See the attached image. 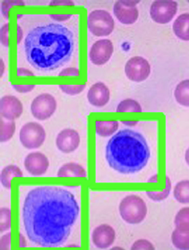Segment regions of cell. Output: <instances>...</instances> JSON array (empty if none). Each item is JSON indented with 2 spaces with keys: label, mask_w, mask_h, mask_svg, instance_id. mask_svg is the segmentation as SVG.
<instances>
[{
  "label": "cell",
  "mask_w": 189,
  "mask_h": 250,
  "mask_svg": "<svg viewBox=\"0 0 189 250\" xmlns=\"http://www.w3.org/2000/svg\"><path fill=\"white\" fill-rule=\"evenodd\" d=\"M113 45L109 39H102L94 42L89 52L91 62L97 65H104L111 59L113 52Z\"/></svg>",
  "instance_id": "obj_13"
},
{
  "label": "cell",
  "mask_w": 189,
  "mask_h": 250,
  "mask_svg": "<svg viewBox=\"0 0 189 250\" xmlns=\"http://www.w3.org/2000/svg\"><path fill=\"white\" fill-rule=\"evenodd\" d=\"M23 164L26 170L34 177L46 174L50 165L46 155L39 151L29 153L24 158Z\"/></svg>",
  "instance_id": "obj_11"
},
{
  "label": "cell",
  "mask_w": 189,
  "mask_h": 250,
  "mask_svg": "<svg viewBox=\"0 0 189 250\" xmlns=\"http://www.w3.org/2000/svg\"><path fill=\"white\" fill-rule=\"evenodd\" d=\"M88 27L94 36H108L114 30V20L108 11L104 10H94L88 16Z\"/></svg>",
  "instance_id": "obj_6"
},
{
  "label": "cell",
  "mask_w": 189,
  "mask_h": 250,
  "mask_svg": "<svg viewBox=\"0 0 189 250\" xmlns=\"http://www.w3.org/2000/svg\"><path fill=\"white\" fill-rule=\"evenodd\" d=\"M87 98L92 105L102 107L109 103L110 99V89L105 83L98 82L89 88Z\"/></svg>",
  "instance_id": "obj_16"
},
{
  "label": "cell",
  "mask_w": 189,
  "mask_h": 250,
  "mask_svg": "<svg viewBox=\"0 0 189 250\" xmlns=\"http://www.w3.org/2000/svg\"><path fill=\"white\" fill-rule=\"evenodd\" d=\"M50 6L56 5H75V3L72 1H52L49 3Z\"/></svg>",
  "instance_id": "obj_38"
},
{
  "label": "cell",
  "mask_w": 189,
  "mask_h": 250,
  "mask_svg": "<svg viewBox=\"0 0 189 250\" xmlns=\"http://www.w3.org/2000/svg\"><path fill=\"white\" fill-rule=\"evenodd\" d=\"M75 42L73 33L63 24L51 23L37 26L24 39L27 60L38 71L56 70L71 60Z\"/></svg>",
  "instance_id": "obj_2"
},
{
  "label": "cell",
  "mask_w": 189,
  "mask_h": 250,
  "mask_svg": "<svg viewBox=\"0 0 189 250\" xmlns=\"http://www.w3.org/2000/svg\"><path fill=\"white\" fill-rule=\"evenodd\" d=\"M119 128L117 121H97L95 122L96 133L102 137H109L116 133Z\"/></svg>",
  "instance_id": "obj_20"
},
{
  "label": "cell",
  "mask_w": 189,
  "mask_h": 250,
  "mask_svg": "<svg viewBox=\"0 0 189 250\" xmlns=\"http://www.w3.org/2000/svg\"><path fill=\"white\" fill-rule=\"evenodd\" d=\"M119 212L127 223L136 225L145 219L148 213L147 204L139 196L130 195L123 198L119 205Z\"/></svg>",
  "instance_id": "obj_4"
},
{
  "label": "cell",
  "mask_w": 189,
  "mask_h": 250,
  "mask_svg": "<svg viewBox=\"0 0 189 250\" xmlns=\"http://www.w3.org/2000/svg\"><path fill=\"white\" fill-rule=\"evenodd\" d=\"M80 75V71L79 69L76 67H68L64 68L61 70L59 73V76H79Z\"/></svg>",
  "instance_id": "obj_35"
},
{
  "label": "cell",
  "mask_w": 189,
  "mask_h": 250,
  "mask_svg": "<svg viewBox=\"0 0 189 250\" xmlns=\"http://www.w3.org/2000/svg\"><path fill=\"white\" fill-rule=\"evenodd\" d=\"M86 84L81 85H59V88L65 94L69 96H76L84 91Z\"/></svg>",
  "instance_id": "obj_29"
},
{
  "label": "cell",
  "mask_w": 189,
  "mask_h": 250,
  "mask_svg": "<svg viewBox=\"0 0 189 250\" xmlns=\"http://www.w3.org/2000/svg\"><path fill=\"white\" fill-rule=\"evenodd\" d=\"M11 210L10 208L3 207L0 210V231L1 233L9 231L11 229Z\"/></svg>",
  "instance_id": "obj_28"
},
{
  "label": "cell",
  "mask_w": 189,
  "mask_h": 250,
  "mask_svg": "<svg viewBox=\"0 0 189 250\" xmlns=\"http://www.w3.org/2000/svg\"><path fill=\"white\" fill-rule=\"evenodd\" d=\"M139 1H118L113 6V14L119 21L132 24L137 21L139 12L136 7Z\"/></svg>",
  "instance_id": "obj_12"
},
{
  "label": "cell",
  "mask_w": 189,
  "mask_h": 250,
  "mask_svg": "<svg viewBox=\"0 0 189 250\" xmlns=\"http://www.w3.org/2000/svg\"><path fill=\"white\" fill-rule=\"evenodd\" d=\"M185 159H186V161L189 166V147L187 150L186 154H185Z\"/></svg>",
  "instance_id": "obj_43"
},
{
  "label": "cell",
  "mask_w": 189,
  "mask_h": 250,
  "mask_svg": "<svg viewBox=\"0 0 189 250\" xmlns=\"http://www.w3.org/2000/svg\"><path fill=\"white\" fill-rule=\"evenodd\" d=\"M131 250H155L153 244L149 240L139 239L135 241L131 248Z\"/></svg>",
  "instance_id": "obj_31"
},
{
  "label": "cell",
  "mask_w": 189,
  "mask_h": 250,
  "mask_svg": "<svg viewBox=\"0 0 189 250\" xmlns=\"http://www.w3.org/2000/svg\"><path fill=\"white\" fill-rule=\"evenodd\" d=\"M23 177V171L16 165H10L3 167L0 175L1 185L6 189H10L11 180L14 177Z\"/></svg>",
  "instance_id": "obj_19"
},
{
  "label": "cell",
  "mask_w": 189,
  "mask_h": 250,
  "mask_svg": "<svg viewBox=\"0 0 189 250\" xmlns=\"http://www.w3.org/2000/svg\"><path fill=\"white\" fill-rule=\"evenodd\" d=\"M105 157L110 167L122 174L138 173L151 157V150L142 134L130 129L118 131L106 146Z\"/></svg>",
  "instance_id": "obj_3"
},
{
  "label": "cell",
  "mask_w": 189,
  "mask_h": 250,
  "mask_svg": "<svg viewBox=\"0 0 189 250\" xmlns=\"http://www.w3.org/2000/svg\"><path fill=\"white\" fill-rule=\"evenodd\" d=\"M46 130L38 122H28L19 130V141L24 147L29 150L39 148L46 141Z\"/></svg>",
  "instance_id": "obj_5"
},
{
  "label": "cell",
  "mask_w": 189,
  "mask_h": 250,
  "mask_svg": "<svg viewBox=\"0 0 189 250\" xmlns=\"http://www.w3.org/2000/svg\"><path fill=\"white\" fill-rule=\"evenodd\" d=\"M174 97L179 104L189 106V80L182 81L176 85Z\"/></svg>",
  "instance_id": "obj_21"
},
{
  "label": "cell",
  "mask_w": 189,
  "mask_h": 250,
  "mask_svg": "<svg viewBox=\"0 0 189 250\" xmlns=\"http://www.w3.org/2000/svg\"><path fill=\"white\" fill-rule=\"evenodd\" d=\"M92 239L94 245L98 249H108L116 239V231L110 225L101 224L94 229Z\"/></svg>",
  "instance_id": "obj_15"
},
{
  "label": "cell",
  "mask_w": 189,
  "mask_h": 250,
  "mask_svg": "<svg viewBox=\"0 0 189 250\" xmlns=\"http://www.w3.org/2000/svg\"><path fill=\"white\" fill-rule=\"evenodd\" d=\"M122 124L129 126H134L138 124V121H122Z\"/></svg>",
  "instance_id": "obj_39"
},
{
  "label": "cell",
  "mask_w": 189,
  "mask_h": 250,
  "mask_svg": "<svg viewBox=\"0 0 189 250\" xmlns=\"http://www.w3.org/2000/svg\"><path fill=\"white\" fill-rule=\"evenodd\" d=\"M57 102L52 94L45 93L39 94L32 101L31 112L36 120L44 121L50 118L56 111Z\"/></svg>",
  "instance_id": "obj_7"
},
{
  "label": "cell",
  "mask_w": 189,
  "mask_h": 250,
  "mask_svg": "<svg viewBox=\"0 0 189 250\" xmlns=\"http://www.w3.org/2000/svg\"><path fill=\"white\" fill-rule=\"evenodd\" d=\"M142 106L136 101L132 99H126L122 101L117 105V113H141Z\"/></svg>",
  "instance_id": "obj_26"
},
{
  "label": "cell",
  "mask_w": 189,
  "mask_h": 250,
  "mask_svg": "<svg viewBox=\"0 0 189 250\" xmlns=\"http://www.w3.org/2000/svg\"><path fill=\"white\" fill-rule=\"evenodd\" d=\"M18 43L19 44L20 42V41L23 38V32L22 30L19 25H18Z\"/></svg>",
  "instance_id": "obj_41"
},
{
  "label": "cell",
  "mask_w": 189,
  "mask_h": 250,
  "mask_svg": "<svg viewBox=\"0 0 189 250\" xmlns=\"http://www.w3.org/2000/svg\"><path fill=\"white\" fill-rule=\"evenodd\" d=\"M171 239L174 247L179 250H189V231L175 229L172 232Z\"/></svg>",
  "instance_id": "obj_24"
},
{
  "label": "cell",
  "mask_w": 189,
  "mask_h": 250,
  "mask_svg": "<svg viewBox=\"0 0 189 250\" xmlns=\"http://www.w3.org/2000/svg\"><path fill=\"white\" fill-rule=\"evenodd\" d=\"M80 208L75 195L66 188L40 186L29 191L22 208L27 236L43 248L63 245L71 235Z\"/></svg>",
  "instance_id": "obj_1"
},
{
  "label": "cell",
  "mask_w": 189,
  "mask_h": 250,
  "mask_svg": "<svg viewBox=\"0 0 189 250\" xmlns=\"http://www.w3.org/2000/svg\"><path fill=\"white\" fill-rule=\"evenodd\" d=\"M174 224L179 230L189 231V207L180 209L175 217Z\"/></svg>",
  "instance_id": "obj_25"
},
{
  "label": "cell",
  "mask_w": 189,
  "mask_h": 250,
  "mask_svg": "<svg viewBox=\"0 0 189 250\" xmlns=\"http://www.w3.org/2000/svg\"><path fill=\"white\" fill-rule=\"evenodd\" d=\"M9 24L6 23L1 28V42L4 46L8 47L9 46V39L8 36V33H9Z\"/></svg>",
  "instance_id": "obj_32"
},
{
  "label": "cell",
  "mask_w": 189,
  "mask_h": 250,
  "mask_svg": "<svg viewBox=\"0 0 189 250\" xmlns=\"http://www.w3.org/2000/svg\"><path fill=\"white\" fill-rule=\"evenodd\" d=\"M16 91L20 93L30 92L36 87V85H12Z\"/></svg>",
  "instance_id": "obj_34"
},
{
  "label": "cell",
  "mask_w": 189,
  "mask_h": 250,
  "mask_svg": "<svg viewBox=\"0 0 189 250\" xmlns=\"http://www.w3.org/2000/svg\"><path fill=\"white\" fill-rule=\"evenodd\" d=\"M81 142L80 134L72 128H65L57 134L56 139L57 149L61 153L70 154L79 147Z\"/></svg>",
  "instance_id": "obj_10"
},
{
  "label": "cell",
  "mask_w": 189,
  "mask_h": 250,
  "mask_svg": "<svg viewBox=\"0 0 189 250\" xmlns=\"http://www.w3.org/2000/svg\"><path fill=\"white\" fill-rule=\"evenodd\" d=\"M19 247L20 248H24L27 246V243L25 239V237L20 233L19 235Z\"/></svg>",
  "instance_id": "obj_40"
},
{
  "label": "cell",
  "mask_w": 189,
  "mask_h": 250,
  "mask_svg": "<svg viewBox=\"0 0 189 250\" xmlns=\"http://www.w3.org/2000/svg\"><path fill=\"white\" fill-rule=\"evenodd\" d=\"M11 232H7L1 237L0 249L10 250L11 249Z\"/></svg>",
  "instance_id": "obj_33"
},
{
  "label": "cell",
  "mask_w": 189,
  "mask_h": 250,
  "mask_svg": "<svg viewBox=\"0 0 189 250\" xmlns=\"http://www.w3.org/2000/svg\"><path fill=\"white\" fill-rule=\"evenodd\" d=\"M174 197L181 204H189V180H184L176 184L173 191Z\"/></svg>",
  "instance_id": "obj_22"
},
{
  "label": "cell",
  "mask_w": 189,
  "mask_h": 250,
  "mask_svg": "<svg viewBox=\"0 0 189 250\" xmlns=\"http://www.w3.org/2000/svg\"><path fill=\"white\" fill-rule=\"evenodd\" d=\"M72 16V15H50V17L56 21L61 22L67 21Z\"/></svg>",
  "instance_id": "obj_36"
},
{
  "label": "cell",
  "mask_w": 189,
  "mask_h": 250,
  "mask_svg": "<svg viewBox=\"0 0 189 250\" xmlns=\"http://www.w3.org/2000/svg\"><path fill=\"white\" fill-rule=\"evenodd\" d=\"M178 3L173 1H155L150 9L151 18L159 24L169 23L178 11Z\"/></svg>",
  "instance_id": "obj_9"
},
{
  "label": "cell",
  "mask_w": 189,
  "mask_h": 250,
  "mask_svg": "<svg viewBox=\"0 0 189 250\" xmlns=\"http://www.w3.org/2000/svg\"><path fill=\"white\" fill-rule=\"evenodd\" d=\"M59 178L87 177V172L85 168L77 163L69 162L61 166L57 172Z\"/></svg>",
  "instance_id": "obj_17"
},
{
  "label": "cell",
  "mask_w": 189,
  "mask_h": 250,
  "mask_svg": "<svg viewBox=\"0 0 189 250\" xmlns=\"http://www.w3.org/2000/svg\"><path fill=\"white\" fill-rule=\"evenodd\" d=\"M24 6L22 1H4L1 4V12L4 17L9 19V11L12 6Z\"/></svg>",
  "instance_id": "obj_30"
},
{
  "label": "cell",
  "mask_w": 189,
  "mask_h": 250,
  "mask_svg": "<svg viewBox=\"0 0 189 250\" xmlns=\"http://www.w3.org/2000/svg\"><path fill=\"white\" fill-rule=\"evenodd\" d=\"M175 35L180 40L189 42V14L180 15L172 25Z\"/></svg>",
  "instance_id": "obj_18"
},
{
  "label": "cell",
  "mask_w": 189,
  "mask_h": 250,
  "mask_svg": "<svg viewBox=\"0 0 189 250\" xmlns=\"http://www.w3.org/2000/svg\"><path fill=\"white\" fill-rule=\"evenodd\" d=\"M126 75L135 83H141L150 75L151 65L148 61L140 56H135L127 61L125 67Z\"/></svg>",
  "instance_id": "obj_8"
},
{
  "label": "cell",
  "mask_w": 189,
  "mask_h": 250,
  "mask_svg": "<svg viewBox=\"0 0 189 250\" xmlns=\"http://www.w3.org/2000/svg\"><path fill=\"white\" fill-rule=\"evenodd\" d=\"M166 183V188L162 192L147 191L146 194L148 197L156 202H162L167 199L170 194L171 187V182L168 177H167Z\"/></svg>",
  "instance_id": "obj_27"
},
{
  "label": "cell",
  "mask_w": 189,
  "mask_h": 250,
  "mask_svg": "<svg viewBox=\"0 0 189 250\" xmlns=\"http://www.w3.org/2000/svg\"><path fill=\"white\" fill-rule=\"evenodd\" d=\"M23 105L18 97L12 95L2 97L0 100L1 118L8 121H15L22 116Z\"/></svg>",
  "instance_id": "obj_14"
},
{
  "label": "cell",
  "mask_w": 189,
  "mask_h": 250,
  "mask_svg": "<svg viewBox=\"0 0 189 250\" xmlns=\"http://www.w3.org/2000/svg\"><path fill=\"white\" fill-rule=\"evenodd\" d=\"M0 67H1V68H0V71H1V77H2L3 73H5V65L3 62L2 59H1V64H0Z\"/></svg>",
  "instance_id": "obj_42"
},
{
  "label": "cell",
  "mask_w": 189,
  "mask_h": 250,
  "mask_svg": "<svg viewBox=\"0 0 189 250\" xmlns=\"http://www.w3.org/2000/svg\"><path fill=\"white\" fill-rule=\"evenodd\" d=\"M18 76H34V73L29 69L24 68H18L17 69Z\"/></svg>",
  "instance_id": "obj_37"
},
{
  "label": "cell",
  "mask_w": 189,
  "mask_h": 250,
  "mask_svg": "<svg viewBox=\"0 0 189 250\" xmlns=\"http://www.w3.org/2000/svg\"><path fill=\"white\" fill-rule=\"evenodd\" d=\"M15 121H8L1 118L0 121V142L6 143L11 140L16 132Z\"/></svg>",
  "instance_id": "obj_23"
}]
</instances>
